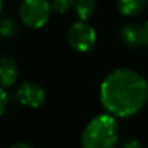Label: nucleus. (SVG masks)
<instances>
[{
	"label": "nucleus",
	"instance_id": "nucleus-2",
	"mask_svg": "<svg viewBox=\"0 0 148 148\" xmlns=\"http://www.w3.org/2000/svg\"><path fill=\"white\" fill-rule=\"evenodd\" d=\"M118 140V126L110 114L94 117L82 134L83 148H113Z\"/></svg>",
	"mask_w": 148,
	"mask_h": 148
},
{
	"label": "nucleus",
	"instance_id": "nucleus-1",
	"mask_svg": "<svg viewBox=\"0 0 148 148\" xmlns=\"http://www.w3.org/2000/svg\"><path fill=\"white\" fill-rule=\"evenodd\" d=\"M148 100V83L131 69L110 72L100 86V101L108 114L126 118L136 114Z\"/></svg>",
	"mask_w": 148,
	"mask_h": 148
},
{
	"label": "nucleus",
	"instance_id": "nucleus-9",
	"mask_svg": "<svg viewBox=\"0 0 148 148\" xmlns=\"http://www.w3.org/2000/svg\"><path fill=\"white\" fill-rule=\"evenodd\" d=\"M73 8L79 21L87 22L94 16L96 3H95V0H75V4H74Z\"/></svg>",
	"mask_w": 148,
	"mask_h": 148
},
{
	"label": "nucleus",
	"instance_id": "nucleus-12",
	"mask_svg": "<svg viewBox=\"0 0 148 148\" xmlns=\"http://www.w3.org/2000/svg\"><path fill=\"white\" fill-rule=\"evenodd\" d=\"M7 105H8V95H7V91L5 88H1L0 90V114L5 112L7 109Z\"/></svg>",
	"mask_w": 148,
	"mask_h": 148
},
{
	"label": "nucleus",
	"instance_id": "nucleus-5",
	"mask_svg": "<svg viewBox=\"0 0 148 148\" xmlns=\"http://www.w3.org/2000/svg\"><path fill=\"white\" fill-rule=\"evenodd\" d=\"M16 94L18 101L29 108H39L46 101V92L43 87L33 82H23Z\"/></svg>",
	"mask_w": 148,
	"mask_h": 148
},
{
	"label": "nucleus",
	"instance_id": "nucleus-8",
	"mask_svg": "<svg viewBox=\"0 0 148 148\" xmlns=\"http://www.w3.org/2000/svg\"><path fill=\"white\" fill-rule=\"evenodd\" d=\"M118 10L123 16L134 17L143 12L148 5V0H118Z\"/></svg>",
	"mask_w": 148,
	"mask_h": 148
},
{
	"label": "nucleus",
	"instance_id": "nucleus-15",
	"mask_svg": "<svg viewBox=\"0 0 148 148\" xmlns=\"http://www.w3.org/2000/svg\"><path fill=\"white\" fill-rule=\"evenodd\" d=\"M9 148H33L31 146H29L27 143H16V144H13V146H10Z\"/></svg>",
	"mask_w": 148,
	"mask_h": 148
},
{
	"label": "nucleus",
	"instance_id": "nucleus-4",
	"mask_svg": "<svg viewBox=\"0 0 148 148\" xmlns=\"http://www.w3.org/2000/svg\"><path fill=\"white\" fill-rule=\"evenodd\" d=\"M68 42L70 47L78 52H88L95 47L96 43V33L94 27L87 22L73 23L68 31Z\"/></svg>",
	"mask_w": 148,
	"mask_h": 148
},
{
	"label": "nucleus",
	"instance_id": "nucleus-13",
	"mask_svg": "<svg viewBox=\"0 0 148 148\" xmlns=\"http://www.w3.org/2000/svg\"><path fill=\"white\" fill-rule=\"evenodd\" d=\"M121 148H143L142 147V144L139 143L138 140H127V142H125V143L121 146Z\"/></svg>",
	"mask_w": 148,
	"mask_h": 148
},
{
	"label": "nucleus",
	"instance_id": "nucleus-10",
	"mask_svg": "<svg viewBox=\"0 0 148 148\" xmlns=\"http://www.w3.org/2000/svg\"><path fill=\"white\" fill-rule=\"evenodd\" d=\"M18 31V26L12 17L4 16L0 21V34L4 38H13Z\"/></svg>",
	"mask_w": 148,
	"mask_h": 148
},
{
	"label": "nucleus",
	"instance_id": "nucleus-3",
	"mask_svg": "<svg viewBox=\"0 0 148 148\" xmlns=\"http://www.w3.org/2000/svg\"><path fill=\"white\" fill-rule=\"evenodd\" d=\"M51 3L48 0H22L20 16L27 27L40 29L48 22L51 16Z\"/></svg>",
	"mask_w": 148,
	"mask_h": 148
},
{
	"label": "nucleus",
	"instance_id": "nucleus-6",
	"mask_svg": "<svg viewBox=\"0 0 148 148\" xmlns=\"http://www.w3.org/2000/svg\"><path fill=\"white\" fill-rule=\"evenodd\" d=\"M120 38L123 44L130 48H136L144 44L143 42V26L139 23H126L120 30Z\"/></svg>",
	"mask_w": 148,
	"mask_h": 148
},
{
	"label": "nucleus",
	"instance_id": "nucleus-11",
	"mask_svg": "<svg viewBox=\"0 0 148 148\" xmlns=\"http://www.w3.org/2000/svg\"><path fill=\"white\" fill-rule=\"evenodd\" d=\"M75 0H51V7L52 10L57 13H65L70 9L72 7H74Z\"/></svg>",
	"mask_w": 148,
	"mask_h": 148
},
{
	"label": "nucleus",
	"instance_id": "nucleus-7",
	"mask_svg": "<svg viewBox=\"0 0 148 148\" xmlns=\"http://www.w3.org/2000/svg\"><path fill=\"white\" fill-rule=\"evenodd\" d=\"M18 78V68L16 61L9 56H3L0 60V84L1 88L10 87Z\"/></svg>",
	"mask_w": 148,
	"mask_h": 148
},
{
	"label": "nucleus",
	"instance_id": "nucleus-14",
	"mask_svg": "<svg viewBox=\"0 0 148 148\" xmlns=\"http://www.w3.org/2000/svg\"><path fill=\"white\" fill-rule=\"evenodd\" d=\"M143 42L148 47V21L143 25Z\"/></svg>",
	"mask_w": 148,
	"mask_h": 148
}]
</instances>
